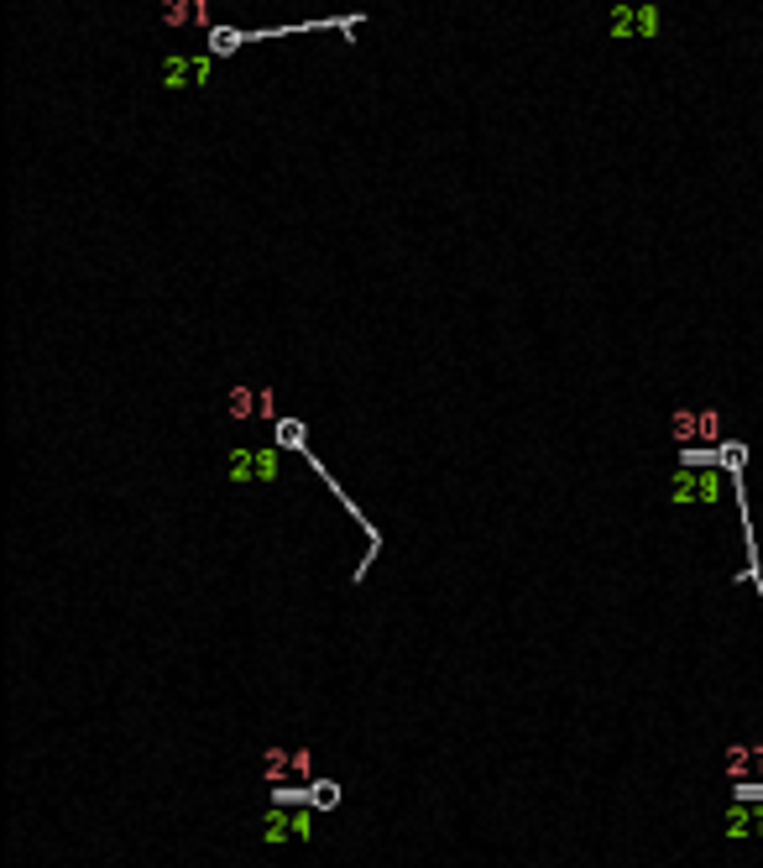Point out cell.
I'll list each match as a JSON object with an SVG mask.
<instances>
[{
    "label": "cell",
    "mask_w": 763,
    "mask_h": 868,
    "mask_svg": "<svg viewBox=\"0 0 763 868\" xmlns=\"http://www.w3.org/2000/svg\"><path fill=\"white\" fill-rule=\"evenodd\" d=\"M314 806H319V811L340 806V785H314Z\"/></svg>",
    "instance_id": "7a4b0ae2"
},
{
    "label": "cell",
    "mask_w": 763,
    "mask_h": 868,
    "mask_svg": "<svg viewBox=\"0 0 763 868\" xmlns=\"http://www.w3.org/2000/svg\"><path fill=\"white\" fill-rule=\"evenodd\" d=\"M690 434H716V414H675V440H690Z\"/></svg>",
    "instance_id": "6da1fadb"
},
{
    "label": "cell",
    "mask_w": 763,
    "mask_h": 868,
    "mask_svg": "<svg viewBox=\"0 0 763 868\" xmlns=\"http://www.w3.org/2000/svg\"><path fill=\"white\" fill-rule=\"evenodd\" d=\"M277 440L293 445V450H304V429H298V424H277Z\"/></svg>",
    "instance_id": "3957f363"
}]
</instances>
